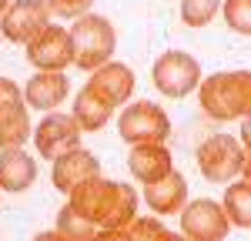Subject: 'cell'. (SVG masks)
Here are the masks:
<instances>
[{
  "label": "cell",
  "mask_w": 251,
  "mask_h": 241,
  "mask_svg": "<svg viewBox=\"0 0 251 241\" xmlns=\"http://www.w3.org/2000/svg\"><path fill=\"white\" fill-rule=\"evenodd\" d=\"M134 71L127 67V64H121V60H111V64H104V67H97L91 80L84 84L97 100H104L107 107H124V104H131V94H134Z\"/></svg>",
  "instance_id": "obj_12"
},
{
  "label": "cell",
  "mask_w": 251,
  "mask_h": 241,
  "mask_svg": "<svg viewBox=\"0 0 251 241\" xmlns=\"http://www.w3.org/2000/svg\"><path fill=\"white\" fill-rule=\"evenodd\" d=\"M198 100L211 120H245L251 114V71H218L201 77Z\"/></svg>",
  "instance_id": "obj_2"
},
{
  "label": "cell",
  "mask_w": 251,
  "mask_h": 241,
  "mask_svg": "<svg viewBox=\"0 0 251 241\" xmlns=\"http://www.w3.org/2000/svg\"><path fill=\"white\" fill-rule=\"evenodd\" d=\"M34 134L30 127V111L24 104V91L10 77H0V151L24 147Z\"/></svg>",
  "instance_id": "obj_7"
},
{
  "label": "cell",
  "mask_w": 251,
  "mask_h": 241,
  "mask_svg": "<svg viewBox=\"0 0 251 241\" xmlns=\"http://www.w3.org/2000/svg\"><path fill=\"white\" fill-rule=\"evenodd\" d=\"M221 14H225V24L231 27L234 34L251 37V0H225Z\"/></svg>",
  "instance_id": "obj_22"
},
{
  "label": "cell",
  "mask_w": 251,
  "mask_h": 241,
  "mask_svg": "<svg viewBox=\"0 0 251 241\" xmlns=\"http://www.w3.org/2000/svg\"><path fill=\"white\" fill-rule=\"evenodd\" d=\"M94 241H131V238H127V231H107L104 228V231L94 235Z\"/></svg>",
  "instance_id": "obj_25"
},
{
  "label": "cell",
  "mask_w": 251,
  "mask_h": 241,
  "mask_svg": "<svg viewBox=\"0 0 251 241\" xmlns=\"http://www.w3.org/2000/svg\"><path fill=\"white\" fill-rule=\"evenodd\" d=\"M241 147H251V114L241 120Z\"/></svg>",
  "instance_id": "obj_26"
},
{
  "label": "cell",
  "mask_w": 251,
  "mask_h": 241,
  "mask_svg": "<svg viewBox=\"0 0 251 241\" xmlns=\"http://www.w3.org/2000/svg\"><path fill=\"white\" fill-rule=\"evenodd\" d=\"M27 60L47 71V74H64L67 64H74V44H71V30L50 24L47 30H40L37 37L27 44Z\"/></svg>",
  "instance_id": "obj_11"
},
{
  "label": "cell",
  "mask_w": 251,
  "mask_h": 241,
  "mask_svg": "<svg viewBox=\"0 0 251 241\" xmlns=\"http://www.w3.org/2000/svg\"><path fill=\"white\" fill-rule=\"evenodd\" d=\"M20 91H24V104L30 111H57L64 104V97H67V91H71V80L64 74L37 71L34 77L27 80V87H20Z\"/></svg>",
  "instance_id": "obj_15"
},
{
  "label": "cell",
  "mask_w": 251,
  "mask_h": 241,
  "mask_svg": "<svg viewBox=\"0 0 251 241\" xmlns=\"http://www.w3.org/2000/svg\"><path fill=\"white\" fill-rule=\"evenodd\" d=\"M37 181V161L30 158L24 147L0 151V191L20 194Z\"/></svg>",
  "instance_id": "obj_17"
},
{
  "label": "cell",
  "mask_w": 251,
  "mask_h": 241,
  "mask_svg": "<svg viewBox=\"0 0 251 241\" xmlns=\"http://www.w3.org/2000/svg\"><path fill=\"white\" fill-rule=\"evenodd\" d=\"M71 44H74V64L80 71H91L111 64L117 47V30L114 24L100 14H84V17L71 27Z\"/></svg>",
  "instance_id": "obj_3"
},
{
  "label": "cell",
  "mask_w": 251,
  "mask_h": 241,
  "mask_svg": "<svg viewBox=\"0 0 251 241\" xmlns=\"http://www.w3.org/2000/svg\"><path fill=\"white\" fill-rule=\"evenodd\" d=\"M117 134L131 147L134 144H164L171 138V118L154 100H134V104H124V111L117 118Z\"/></svg>",
  "instance_id": "obj_4"
},
{
  "label": "cell",
  "mask_w": 251,
  "mask_h": 241,
  "mask_svg": "<svg viewBox=\"0 0 251 241\" xmlns=\"http://www.w3.org/2000/svg\"><path fill=\"white\" fill-rule=\"evenodd\" d=\"M225 0H181V20L188 27H208Z\"/></svg>",
  "instance_id": "obj_21"
},
{
  "label": "cell",
  "mask_w": 251,
  "mask_h": 241,
  "mask_svg": "<svg viewBox=\"0 0 251 241\" xmlns=\"http://www.w3.org/2000/svg\"><path fill=\"white\" fill-rule=\"evenodd\" d=\"M54 231H60L67 241H94L97 224H94V221H87L84 215H77L71 204H64V208L57 211V224H54Z\"/></svg>",
  "instance_id": "obj_20"
},
{
  "label": "cell",
  "mask_w": 251,
  "mask_h": 241,
  "mask_svg": "<svg viewBox=\"0 0 251 241\" xmlns=\"http://www.w3.org/2000/svg\"><path fill=\"white\" fill-rule=\"evenodd\" d=\"M194 158H198V171L204 174V181H211V184H231L241 174L245 147L231 134H214V138L198 144Z\"/></svg>",
  "instance_id": "obj_5"
},
{
  "label": "cell",
  "mask_w": 251,
  "mask_h": 241,
  "mask_svg": "<svg viewBox=\"0 0 251 241\" xmlns=\"http://www.w3.org/2000/svg\"><path fill=\"white\" fill-rule=\"evenodd\" d=\"M47 27H50L47 0H14L7 7V14L0 17V34L10 44H24V47Z\"/></svg>",
  "instance_id": "obj_9"
},
{
  "label": "cell",
  "mask_w": 251,
  "mask_h": 241,
  "mask_svg": "<svg viewBox=\"0 0 251 241\" xmlns=\"http://www.w3.org/2000/svg\"><path fill=\"white\" fill-rule=\"evenodd\" d=\"M225 215L234 228H251V181H231L228 191H225V201H221Z\"/></svg>",
  "instance_id": "obj_19"
},
{
  "label": "cell",
  "mask_w": 251,
  "mask_h": 241,
  "mask_svg": "<svg viewBox=\"0 0 251 241\" xmlns=\"http://www.w3.org/2000/svg\"><path fill=\"white\" fill-rule=\"evenodd\" d=\"M174 231L164 228V221L157 218H134V224L127 228V238L131 241H171Z\"/></svg>",
  "instance_id": "obj_23"
},
{
  "label": "cell",
  "mask_w": 251,
  "mask_h": 241,
  "mask_svg": "<svg viewBox=\"0 0 251 241\" xmlns=\"http://www.w3.org/2000/svg\"><path fill=\"white\" fill-rule=\"evenodd\" d=\"M34 241H67V238H64L60 231H40V235H37Z\"/></svg>",
  "instance_id": "obj_28"
},
{
  "label": "cell",
  "mask_w": 251,
  "mask_h": 241,
  "mask_svg": "<svg viewBox=\"0 0 251 241\" xmlns=\"http://www.w3.org/2000/svg\"><path fill=\"white\" fill-rule=\"evenodd\" d=\"M127 168L141 184H154L168 171H174V158L168 144H134L127 154Z\"/></svg>",
  "instance_id": "obj_16"
},
{
  "label": "cell",
  "mask_w": 251,
  "mask_h": 241,
  "mask_svg": "<svg viewBox=\"0 0 251 241\" xmlns=\"http://www.w3.org/2000/svg\"><path fill=\"white\" fill-rule=\"evenodd\" d=\"M10 3H14V0H0V17L7 14V7H10Z\"/></svg>",
  "instance_id": "obj_29"
},
{
  "label": "cell",
  "mask_w": 251,
  "mask_h": 241,
  "mask_svg": "<svg viewBox=\"0 0 251 241\" xmlns=\"http://www.w3.org/2000/svg\"><path fill=\"white\" fill-rule=\"evenodd\" d=\"M97 174H100V161L84 147L50 161V181H54V191H60V194H71L74 188H80L84 181L97 178Z\"/></svg>",
  "instance_id": "obj_13"
},
{
  "label": "cell",
  "mask_w": 251,
  "mask_h": 241,
  "mask_svg": "<svg viewBox=\"0 0 251 241\" xmlns=\"http://www.w3.org/2000/svg\"><path fill=\"white\" fill-rule=\"evenodd\" d=\"M151 80H154V87L164 97L181 100V97H188L191 91H198V84H201V64H198V57L184 54V50H168V54H161L154 60Z\"/></svg>",
  "instance_id": "obj_6"
},
{
  "label": "cell",
  "mask_w": 251,
  "mask_h": 241,
  "mask_svg": "<svg viewBox=\"0 0 251 241\" xmlns=\"http://www.w3.org/2000/svg\"><path fill=\"white\" fill-rule=\"evenodd\" d=\"M231 221L225 208L211 198H194L181 208V235L188 241H225Z\"/></svg>",
  "instance_id": "obj_8"
},
{
  "label": "cell",
  "mask_w": 251,
  "mask_h": 241,
  "mask_svg": "<svg viewBox=\"0 0 251 241\" xmlns=\"http://www.w3.org/2000/svg\"><path fill=\"white\" fill-rule=\"evenodd\" d=\"M34 147H37L40 158H47V161H57L64 154H71V151H77L80 147L77 120L71 118V114H60V111L47 114L34 127Z\"/></svg>",
  "instance_id": "obj_10"
},
{
  "label": "cell",
  "mask_w": 251,
  "mask_h": 241,
  "mask_svg": "<svg viewBox=\"0 0 251 241\" xmlns=\"http://www.w3.org/2000/svg\"><path fill=\"white\" fill-rule=\"evenodd\" d=\"M241 178L251 181V147H245V158H241Z\"/></svg>",
  "instance_id": "obj_27"
},
{
  "label": "cell",
  "mask_w": 251,
  "mask_h": 241,
  "mask_svg": "<svg viewBox=\"0 0 251 241\" xmlns=\"http://www.w3.org/2000/svg\"><path fill=\"white\" fill-rule=\"evenodd\" d=\"M71 118L77 120L80 131H100L107 120L114 118V107H107L104 100H97L87 87H80V94L74 97V114Z\"/></svg>",
  "instance_id": "obj_18"
},
{
  "label": "cell",
  "mask_w": 251,
  "mask_h": 241,
  "mask_svg": "<svg viewBox=\"0 0 251 241\" xmlns=\"http://www.w3.org/2000/svg\"><path fill=\"white\" fill-rule=\"evenodd\" d=\"M144 201H148V208L161 215V218H168V215H181V208L188 204V181L181 171H168L161 181L154 184H144Z\"/></svg>",
  "instance_id": "obj_14"
},
{
  "label": "cell",
  "mask_w": 251,
  "mask_h": 241,
  "mask_svg": "<svg viewBox=\"0 0 251 241\" xmlns=\"http://www.w3.org/2000/svg\"><path fill=\"white\" fill-rule=\"evenodd\" d=\"M94 0H47L50 17H64V20H80L84 14H91Z\"/></svg>",
  "instance_id": "obj_24"
},
{
  "label": "cell",
  "mask_w": 251,
  "mask_h": 241,
  "mask_svg": "<svg viewBox=\"0 0 251 241\" xmlns=\"http://www.w3.org/2000/svg\"><path fill=\"white\" fill-rule=\"evenodd\" d=\"M137 191L124 181H111V178H91L80 188H74L67 194V204L84 215L87 221H94L97 231H127L137 218Z\"/></svg>",
  "instance_id": "obj_1"
}]
</instances>
